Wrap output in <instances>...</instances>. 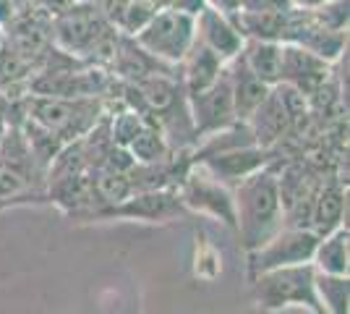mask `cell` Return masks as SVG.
<instances>
[{"instance_id": "6da1fadb", "label": "cell", "mask_w": 350, "mask_h": 314, "mask_svg": "<svg viewBox=\"0 0 350 314\" xmlns=\"http://www.w3.org/2000/svg\"><path fill=\"white\" fill-rule=\"evenodd\" d=\"M235 218L246 252L264 246L275 233L282 231L285 212L280 202L278 173L275 165H264L256 173H251L235 189Z\"/></svg>"}, {"instance_id": "7a4b0ae2", "label": "cell", "mask_w": 350, "mask_h": 314, "mask_svg": "<svg viewBox=\"0 0 350 314\" xmlns=\"http://www.w3.org/2000/svg\"><path fill=\"white\" fill-rule=\"evenodd\" d=\"M314 280H317V267L311 262L267 270L254 278L256 301L262 304L264 312H272L288 304H301V306H308L314 314H327L317 296Z\"/></svg>"}, {"instance_id": "3957f363", "label": "cell", "mask_w": 350, "mask_h": 314, "mask_svg": "<svg viewBox=\"0 0 350 314\" xmlns=\"http://www.w3.org/2000/svg\"><path fill=\"white\" fill-rule=\"evenodd\" d=\"M100 103L84 100H63V97H42V94H29L24 100V118L40 123L42 129L53 131L63 144L76 142L92 131L97 123Z\"/></svg>"}, {"instance_id": "277c9868", "label": "cell", "mask_w": 350, "mask_h": 314, "mask_svg": "<svg viewBox=\"0 0 350 314\" xmlns=\"http://www.w3.org/2000/svg\"><path fill=\"white\" fill-rule=\"evenodd\" d=\"M196 40V16L180 11H157L144 29L133 34V42L160 63H180Z\"/></svg>"}, {"instance_id": "5b68a950", "label": "cell", "mask_w": 350, "mask_h": 314, "mask_svg": "<svg viewBox=\"0 0 350 314\" xmlns=\"http://www.w3.org/2000/svg\"><path fill=\"white\" fill-rule=\"evenodd\" d=\"M178 196L183 202V207L193 209V212H204L222 220L230 228H238V218H235V196L225 189V183L215 179L202 163H191L186 176L180 179V189Z\"/></svg>"}, {"instance_id": "8992f818", "label": "cell", "mask_w": 350, "mask_h": 314, "mask_svg": "<svg viewBox=\"0 0 350 314\" xmlns=\"http://www.w3.org/2000/svg\"><path fill=\"white\" fill-rule=\"evenodd\" d=\"M319 239L321 236L314 233L311 228H288V231H280L264 246L248 252L251 278H256L259 272H267V270L291 267V265L311 262Z\"/></svg>"}, {"instance_id": "52a82bcc", "label": "cell", "mask_w": 350, "mask_h": 314, "mask_svg": "<svg viewBox=\"0 0 350 314\" xmlns=\"http://www.w3.org/2000/svg\"><path fill=\"white\" fill-rule=\"evenodd\" d=\"M110 24L103 14L89 3H71L66 11H60L53 21V40L63 53L87 55L92 45L100 40V34Z\"/></svg>"}, {"instance_id": "ba28073f", "label": "cell", "mask_w": 350, "mask_h": 314, "mask_svg": "<svg viewBox=\"0 0 350 314\" xmlns=\"http://www.w3.org/2000/svg\"><path fill=\"white\" fill-rule=\"evenodd\" d=\"M189 103V116L193 120V134H215L228 126H235V110H233V90H230V76L228 66L219 74V79L206 87L204 92L186 97Z\"/></svg>"}, {"instance_id": "9c48e42d", "label": "cell", "mask_w": 350, "mask_h": 314, "mask_svg": "<svg viewBox=\"0 0 350 314\" xmlns=\"http://www.w3.org/2000/svg\"><path fill=\"white\" fill-rule=\"evenodd\" d=\"M183 209V202L173 189L133 192L113 207L94 209V218H131V220H167Z\"/></svg>"}, {"instance_id": "30bf717a", "label": "cell", "mask_w": 350, "mask_h": 314, "mask_svg": "<svg viewBox=\"0 0 350 314\" xmlns=\"http://www.w3.org/2000/svg\"><path fill=\"white\" fill-rule=\"evenodd\" d=\"M329 79V63L308 53L306 47L280 42V81L301 90L306 97H311L317 90H321Z\"/></svg>"}, {"instance_id": "8fae6325", "label": "cell", "mask_w": 350, "mask_h": 314, "mask_svg": "<svg viewBox=\"0 0 350 314\" xmlns=\"http://www.w3.org/2000/svg\"><path fill=\"white\" fill-rule=\"evenodd\" d=\"M196 40L204 42L212 53H217L225 63H230L243 50V42H246V37L238 31L233 21L209 5H204L196 14Z\"/></svg>"}, {"instance_id": "7c38bea8", "label": "cell", "mask_w": 350, "mask_h": 314, "mask_svg": "<svg viewBox=\"0 0 350 314\" xmlns=\"http://www.w3.org/2000/svg\"><path fill=\"white\" fill-rule=\"evenodd\" d=\"M196 163L204 165L215 179L243 181L246 176L256 173L259 168L272 163V150H262V147H256V144H246V147H235V150L202 157V160H196Z\"/></svg>"}, {"instance_id": "4fadbf2b", "label": "cell", "mask_w": 350, "mask_h": 314, "mask_svg": "<svg viewBox=\"0 0 350 314\" xmlns=\"http://www.w3.org/2000/svg\"><path fill=\"white\" fill-rule=\"evenodd\" d=\"M246 123L251 129V136H254V144L262 150H272L280 139L291 131V118H288L275 90H269L264 103L251 113V118Z\"/></svg>"}, {"instance_id": "5bb4252c", "label": "cell", "mask_w": 350, "mask_h": 314, "mask_svg": "<svg viewBox=\"0 0 350 314\" xmlns=\"http://www.w3.org/2000/svg\"><path fill=\"white\" fill-rule=\"evenodd\" d=\"M233 68H228V76H230V90H233V110H235V120L238 123H246L251 118V113L264 103V97L269 94L272 87H267L262 79L248 71V66L243 63L241 53L230 60Z\"/></svg>"}, {"instance_id": "9a60e30c", "label": "cell", "mask_w": 350, "mask_h": 314, "mask_svg": "<svg viewBox=\"0 0 350 314\" xmlns=\"http://www.w3.org/2000/svg\"><path fill=\"white\" fill-rule=\"evenodd\" d=\"M342 212H345V179L340 176L321 179V186L314 199V212H311V231L319 236L332 233L342 225Z\"/></svg>"}, {"instance_id": "2e32d148", "label": "cell", "mask_w": 350, "mask_h": 314, "mask_svg": "<svg viewBox=\"0 0 350 314\" xmlns=\"http://www.w3.org/2000/svg\"><path fill=\"white\" fill-rule=\"evenodd\" d=\"M180 63H186V97H193V94L204 92L206 87H212L228 66L217 53H212L199 40H193V45Z\"/></svg>"}, {"instance_id": "e0dca14e", "label": "cell", "mask_w": 350, "mask_h": 314, "mask_svg": "<svg viewBox=\"0 0 350 314\" xmlns=\"http://www.w3.org/2000/svg\"><path fill=\"white\" fill-rule=\"evenodd\" d=\"M241 58L248 66V71L262 79L267 87L280 84V42L248 37L241 50Z\"/></svg>"}, {"instance_id": "ac0fdd59", "label": "cell", "mask_w": 350, "mask_h": 314, "mask_svg": "<svg viewBox=\"0 0 350 314\" xmlns=\"http://www.w3.org/2000/svg\"><path fill=\"white\" fill-rule=\"evenodd\" d=\"M311 265L327 275H348V225L321 236Z\"/></svg>"}, {"instance_id": "d6986e66", "label": "cell", "mask_w": 350, "mask_h": 314, "mask_svg": "<svg viewBox=\"0 0 350 314\" xmlns=\"http://www.w3.org/2000/svg\"><path fill=\"white\" fill-rule=\"evenodd\" d=\"M126 150L131 152V157L139 165L162 163V160L167 157L170 147H167V139L162 134L160 120H157V123H154V120H144V129L133 136L131 144H129Z\"/></svg>"}, {"instance_id": "ffe728a7", "label": "cell", "mask_w": 350, "mask_h": 314, "mask_svg": "<svg viewBox=\"0 0 350 314\" xmlns=\"http://www.w3.org/2000/svg\"><path fill=\"white\" fill-rule=\"evenodd\" d=\"M92 173V189H94V202L100 199L107 207H113L118 202H123L126 196L133 194V183L129 173H116V170H89Z\"/></svg>"}, {"instance_id": "44dd1931", "label": "cell", "mask_w": 350, "mask_h": 314, "mask_svg": "<svg viewBox=\"0 0 350 314\" xmlns=\"http://www.w3.org/2000/svg\"><path fill=\"white\" fill-rule=\"evenodd\" d=\"M317 296L327 314H348V275H327L317 270Z\"/></svg>"}, {"instance_id": "7402d4cb", "label": "cell", "mask_w": 350, "mask_h": 314, "mask_svg": "<svg viewBox=\"0 0 350 314\" xmlns=\"http://www.w3.org/2000/svg\"><path fill=\"white\" fill-rule=\"evenodd\" d=\"M193 275L202 280H215L222 272V257L219 252L209 244L204 233H196V259H193Z\"/></svg>"}, {"instance_id": "603a6c76", "label": "cell", "mask_w": 350, "mask_h": 314, "mask_svg": "<svg viewBox=\"0 0 350 314\" xmlns=\"http://www.w3.org/2000/svg\"><path fill=\"white\" fill-rule=\"evenodd\" d=\"M144 129V118L139 110H123L110 123V142L118 147H129L131 139Z\"/></svg>"}, {"instance_id": "cb8c5ba5", "label": "cell", "mask_w": 350, "mask_h": 314, "mask_svg": "<svg viewBox=\"0 0 350 314\" xmlns=\"http://www.w3.org/2000/svg\"><path fill=\"white\" fill-rule=\"evenodd\" d=\"M293 8L291 0H238V14H278Z\"/></svg>"}, {"instance_id": "d4e9b609", "label": "cell", "mask_w": 350, "mask_h": 314, "mask_svg": "<svg viewBox=\"0 0 350 314\" xmlns=\"http://www.w3.org/2000/svg\"><path fill=\"white\" fill-rule=\"evenodd\" d=\"M209 8H215V11H219L222 16H228L230 21L235 18V14H238V0H204Z\"/></svg>"}, {"instance_id": "484cf974", "label": "cell", "mask_w": 350, "mask_h": 314, "mask_svg": "<svg viewBox=\"0 0 350 314\" xmlns=\"http://www.w3.org/2000/svg\"><path fill=\"white\" fill-rule=\"evenodd\" d=\"M16 18V3L14 0H0V27L11 24Z\"/></svg>"}, {"instance_id": "4316f807", "label": "cell", "mask_w": 350, "mask_h": 314, "mask_svg": "<svg viewBox=\"0 0 350 314\" xmlns=\"http://www.w3.org/2000/svg\"><path fill=\"white\" fill-rule=\"evenodd\" d=\"M324 3H329V0H291L293 8H301V11H314V8H319Z\"/></svg>"}, {"instance_id": "83f0119b", "label": "cell", "mask_w": 350, "mask_h": 314, "mask_svg": "<svg viewBox=\"0 0 350 314\" xmlns=\"http://www.w3.org/2000/svg\"><path fill=\"white\" fill-rule=\"evenodd\" d=\"M5 45V34H3V27H0V47Z\"/></svg>"}, {"instance_id": "f1b7e54d", "label": "cell", "mask_w": 350, "mask_h": 314, "mask_svg": "<svg viewBox=\"0 0 350 314\" xmlns=\"http://www.w3.org/2000/svg\"><path fill=\"white\" fill-rule=\"evenodd\" d=\"M14 3H16V5H18V3H21V0H14Z\"/></svg>"}]
</instances>
